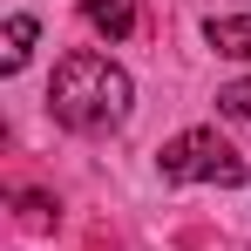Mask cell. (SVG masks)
<instances>
[{"instance_id":"5","label":"cell","mask_w":251,"mask_h":251,"mask_svg":"<svg viewBox=\"0 0 251 251\" xmlns=\"http://www.w3.org/2000/svg\"><path fill=\"white\" fill-rule=\"evenodd\" d=\"M27 48H34V21H27V14H14V21H7V48H0V68L14 75V68L27 61Z\"/></svg>"},{"instance_id":"4","label":"cell","mask_w":251,"mask_h":251,"mask_svg":"<svg viewBox=\"0 0 251 251\" xmlns=\"http://www.w3.org/2000/svg\"><path fill=\"white\" fill-rule=\"evenodd\" d=\"M82 14H88V27H102V34H116V41L136 27V7H129V0H82Z\"/></svg>"},{"instance_id":"2","label":"cell","mask_w":251,"mask_h":251,"mask_svg":"<svg viewBox=\"0 0 251 251\" xmlns=\"http://www.w3.org/2000/svg\"><path fill=\"white\" fill-rule=\"evenodd\" d=\"M163 176L170 183H224V190H238L245 183V156L217 129H183V136L163 143Z\"/></svg>"},{"instance_id":"3","label":"cell","mask_w":251,"mask_h":251,"mask_svg":"<svg viewBox=\"0 0 251 251\" xmlns=\"http://www.w3.org/2000/svg\"><path fill=\"white\" fill-rule=\"evenodd\" d=\"M204 41L217 48V54H238V61H245L251 54V14H217L204 27Z\"/></svg>"},{"instance_id":"1","label":"cell","mask_w":251,"mask_h":251,"mask_svg":"<svg viewBox=\"0 0 251 251\" xmlns=\"http://www.w3.org/2000/svg\"><path fill=\"white\" fill-rule=\"evenodd\" d=\"M48 109H54V123L82 129V136H95V129H116L129 116V75L109 61V54H68L61 68H54V82H48Z\"/></svg>"},{"instance_id":"6","label":"cell","mask_w":251,"mask_h":251,"mask_svg":"<svg viewBox=\"0 0 251 251\" xmlns=\"http://www.w3.org/2000/svg\"><path fill=\"white\" fill-rule=\"evenodd\" d=\"M217 109H224V116H245V123H251V82H231L224 95H217Z\"/></svg>"}]
</instances>
